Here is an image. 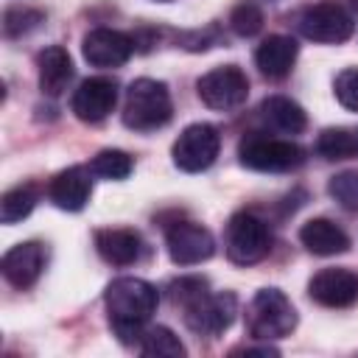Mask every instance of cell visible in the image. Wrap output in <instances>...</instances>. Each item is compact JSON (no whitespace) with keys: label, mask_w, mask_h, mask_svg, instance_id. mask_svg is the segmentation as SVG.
Masks as SVG:
<instances>
[{"label":"cell","mask_w":358,"mask_h":358,"mask_svg":"<svg viewBox=\"0 0 358 358\" xmlns=\"http://www.w3.org/2000/svg\"><path fill=\"white\" fill-rule=\"evenodd\" d=\"M103 302H106L109 324L120 336V341L140 344L145 322L157 310L159 294H157V288L151 282H145L140 277H117V280H112L106 285Z\"/></svg>","instance_id":"6da1fadb"},{"label":"cell","mask_w":358,"mask_h":358,"mask_svg":"<svg viewBox=\"0 0 358 358\" xmlns=\"http://www.w3.org/2000/svg\"><path fill=\"white\" fill-rule=\"evenodd\" d=\"M173 115L171 92L162 81L154 78H137L126 90L123 103V123L134 131H154L162 129Z\"/></svg>","instance_id":"7a4b0ae2"},{"label":"cell","mask_w":358,"mask_h":358,"mask_svg":"<svg viewBox=\"0 0 358 358\" xmlns=\"http://www.w3.org/2000/svg\"><path fill=\"white\" fill-rule=\"evenodd\" d=\"M241 165L263 173H285L305 162V148L294 140L268 137L263 131H249L238 143Z\"/></svg>","instance_id":"3957f363"},{"label":"cell","mask_w":358,"mask_h":358,"mask_svg":"<svg viewBox=\"0 0 358 358\" xmlns=\"http://www.w3.org/2000/svg\"><path fill=\"white\" fill-rule=\"evenodd\" d=\"M296 327V310L280 288H260L246 308V330L257 341L285 338Z\"/></svg>","instance_id":"277c9868"},{"label":"cell","mask_w":358,"mask_h":358,"mask_svg":"<svg viewBox=\"0 0 358 358\" xmlns=\"http://www.w3.org/2000/svg\"><path fill=\"white\" fill-rule=\"evenodd\" d=\"M296 28L305 39L322 42V45H338L347 42L355 31V22L350 11L336 0H319L313 6H305L296 17Z\"/></svg>","instance_id":"5b68a950"},{"label":"cell","mask_w":358,"mask_h":358,"mask_svg":"<svg viewBox=\"0 0 358 358\" xmlns=\"http://www.w3.org/2000/svg\"><path fill=\"white\" fill-rule=\"evenodd\" d=\"M227 257L238 266L260 263L271 252V229L255 213H238L227 224Z\"/></svg>","instance_id":"8992f818"},{"label":"cell","mask_w":358,"mask_h":358,"mask_svg":"<svg viewBox=\"0 0 358 358\" xmlns=\"http://www.w3.org/2000/svg\"><path fill=\"white\" fill-rule=\"evenodd\" d=\"M221 148V134L210 123H190L173 143V165L185 173L207 171Z\"/></svg>","instance_id":"52a82bcc"},{"label":"cell","mask_w":358,"mask_h":358,"mask_svg":"<svg viewBox=\"0 0 358 358\" xmlns=\"http://www.w3.org/2000/svg\"><path fill=\"white\" fill-rule=\"evenodd\" d=\"M196 90H199V98L210 109L229 112V109H238V106L246 103V98H249V78H246V73L241 67L224 64V67H215V70L204 73L196 81Z\"/></svg>","instance_id":"ba28073f"},{"label":"cell","mask_w":358,"mask_h":358,"mask_svg":"<svg viewBox=\"0 0 358 358\" xmlns=\"http://www.w3.org/2000/svg\"><path fill=\"white\" fill-rule=\"evenodd\" d=\"M185 310V324L196 333V336H221L238 313V299L229 291H218V294H204L196 302H190Z\"/></svg>","instance_id":"9c48e42d"},{"label":"cell","mask_w":358,"mask_h":358,"mask_svg":"<svg viewBox=\"0 0 358 358\" xmlns=\"http://www.w3.org/2000/svg\"><path fill=\"white\" fill-rule=\"evenodd\" d=\"M165 246H168V255L176 266H196V263H204V260L213 257L215 238L201 224L176 221L165 232Z\"/></svg>","instance_id":"30bf717a"},{"label":"cell","mask_w":358,"mask_h":358,"mask_svg":"<svg viewBox=\"0 0 358 358\" xmlns=\"http://www.w3.org/2000/svg\"><path fill=\"white\" fill-rule=\"evenodd\" d=\"M84 59L92 64V67H120L131 59L134 53V39L123 31H115V28H92L87 36H84Z\"/></svg>","instance_id":"8fae6325"},{"label":"cell","mask_w":358,"mask_h":358,"mask_svg":"<svg viewBox=\"0 0 358 358\" xmlns=\"http://www.w3.org/2000/svg\"><path fill=\"white\" fill-rule=\"evenodd\" d=\"M308 294L324 308H350L358 302V274L350 268H322L310 277Z\"/></svg>","instance_id":"7c38bea8"},{"label":"cell","mask_w":358,"mask_h":358,"mask_svg":"<svg viewBox=\"0 0 358 358\" xmlns=\"http://www.w3.org/2000/svg\"><path fill=\"white\" fill-rule=\"evenodd\" d=\"M117 103V81L106 76H95L81 81L73 95V112L84 123H101Z\"/></svg>","instance_id":"4fadbf2b"},{"label":"cell","mask_w":358,"mask_h":358,"mask_svg":"<svg viewBox=\"0 0 358 358\" xmlns=\"http://www.w3.org/2000/svg\"><path fill=\"white\" fill-rule=\"evenodd\" d=\"M45 260H48L45 246H42L39 241H25V243L11 246V249L3 255L0 268H3V277H6L14 288L22 291V288H31V285L39 280V274H42V268H45Z\"/></svg>","instance_id":"5bb4252c"},{"label":"cell","mask_w":358,"mask_h":358,"mask_svg":"<svg viewBox=\"0 0 358 358\" xmlns=\"http://www.w3.org/2000/svg\"><path fill=\"white\" fill-rule=\"evenodd\" d=\"M90 168L84 165H73V168H64L59 171L50 185H48V199L59 207V210H70V213H78L87 207L90 196H92V179H90Z\"/></svg>","instance_id":"9a60e30c"},{"label":"cell","mask_w":358,"mask_h":358,"mask_svg":"<svg viewBox=\"0 0 358 358\" xmlns=\"http://www.w3.org/2000/svg\"><path fill=\"white\" fill-rule=\"evenodd\" d=\"M95 249L98 255L112 266H131L143 255V238L134 229H98L95 232Z\"/></svg>","instance_id":"2e32d148"},{"label":"cell","mask_w":358,"mask_h":358,"mask_svg":"<svg viewBox=\"0 0 358 358\" xmlns=\"http://www.w3.org/2000/svg\"><path fill=\"white\" fill-rule=\"evenodd\" d=\"M36 67H39V87L45 95L56 98L67 90V84L73 81V59L62 45H50L36 56Z\"/></svg>","instance_id":"e0dca14e"},{"label":"cell","mask_w":358,"mask_h":358,"mask_svg":"<svg viewBox=\"0 0 358 358\" xmlns=\"http://www.w3.org/2000/svg\"><path fill=\"white\" fill-rule=\"evenodd\" d=\"M299 241L308 252H313L319 257L341 255L350 249V235L338 224H333L330 218H310L308 224H302Z\"/></svg>","instance_id":"ac0fdd59"},{"label":"cell","mask_w":358,"mask_h":358,"mask_svg":"<svg viewBox=\"0 0 358 358\" xmlns=\"http://www.w3.org/2000/svg\"><path fill=\"white\" fill-rule=\"evenodd\" d=\"M296 53H299V48H296V42L291 36L271 34L268 39L260 42V48L255 53V62H257V67H260L263 76H268V78H285L291 73L294 62H296Z\"/></svg>","instance_id":"d6986e66"},{"label":"cell","mask_w":358,"mask_h":358,"mask_svg":"<svg viewBox=\"0 0 358 358\" xmlns=\"http://www.w3.org/2000/svg\"><path fill=\"white\" fill-rule=\"evenodd\" d=\"M260 117H263V123H266L271 131H277V134H299V131H305V126H308L305 109H302L296 101L285 98V95H271V98H266V101L260 103Z\"/></svg>","instance_id":"ffe728a7"},{"label":"cell","mask_w":358,"mask_h":358,"mask_svg":"<svg viewBox=\"0 0 358 358\" xmlns=\"http://www.w3.org/2000/svg\"><path fill=\"white\" fill-rule=\"evenodd\" d=\"M137 350L145 358H182L185 355V344L179 341V336L162 324L143 330V338L137 344Z\"/></svg>","instance_id":"44dd1931"},{"label":"cell","mask_w":358,"mask_h":358,"mask_svg":"<svg viewBox=\"0 0 358 358\" xmlns=\"http://www.w3.org/2000/svg\"><path fill=\"white\" fill-rule=\"evenodd\" d=\"M316 154L324 159H347L358 154V134L350 129H324L316 140Z\"/></svg>","instance_id":"7402d4cb"},{"label":"cell","mask_w":358,"mask_h":358,"mask_svg":"<svg viewBox=\"0 0 358 358\" xmlns=\"http://www.w3.org/2000/svg\"><path fill=\"white\" fill-rule=\"evenodd\" d=\"M36 204V187L34 185H17L3 193L0 199V221L3 224H17L22 221Z\"/></svg>","instance_id":"603a6c76"},{"label":"cell","mask_w":358,"mask_h":358,"mask_svg":"<svg viewBox=\"0 0 358 358\" xmlns=\"http://www.w3.org/2000/svg\"><path fill=\"white\" fill-rule=\"evenodd\" d=\"M131 168H134L131 157L120 148H103L90 162V171L95 176H103V179H126L131 173Z\"/></svg>","instance_id":"cb8c5ba5"},{"label":"cell","mask_w":358,"mask_h":358,"mask_svg":"<svg viewBox=\"0 0 358 358\" xmlns=\"http://www.w3.org/2000/svg\"><path fill=\"white\" fill-rule=\"evenodd\" d=\"M229 28L238 36H255V34H260V28H263V11H260V6L252 3V0L238 3L229 11Z\"/></svg>","instance_id":"d4e9b609"},{"label":"cell","mask_w":358,"mask_h":358,"mask_svg":"<svg viewBox=\"0 0 358 358\" xmlns=\"http://www.w3.org/2000/svg\"><path fill=\"white\" fill-rule=\"evenodd\" d=\"M330 196L350 213H358V171H341L327 185Z\"/></svg>","instance_id":"484cf974"},{"label":"cell","mask_w":358,"mask_h":358,"mask_svg":"<svg viewBox=\"0 0 358 358\" xmlns=\"http://www.w3.org/2000/svg\"><path fill=\"white\" fill-rule=\"evenodd\" d=\"M45 20V14L42 11H36V8H8L6 11V17H3V34L6 36H22V34H28V31H34L39 22Z\"/></svg>","instance_id":"4316f807"},{"label":"cell","mask_w":358,"mask_h":358,"mask_svg":"<svg viewBox=\"0 0 358 358\" xmlns=\"http://www.w3.org/2000/svg\"><path fill=\"white\" fill-rule=\"evenodd\" d=\"M168 294H171L173 305L187 308L190 302H196L199 296L207 294V280H201V277H179V280H173L168 285Z\"/></svg>","instance_id":"83f0119b"},{"label":"cell","mask_w":358,"mask_h":358,"mask_svg":"<svg viewBox=\"0 0 358 358\" xmlns=\"http://www.w3.org/2000/svg\"><path fill=\"white\" fill-rule=\"evenodd\" d=\"M336 98L344 109L358 112V67H347L336 76Z\"/></svg>","instance_id":"f1b7e54d"},{"label":"cell","mask_w":358,"mask_h":358,"mask_svg":"<svg viewBox=\"0 0 358 358\" xmlns=\"http://www.w3.org/2000/svg\"><path fill=\"white\" fill-rule=\"evenodd\" d=\"M347 3H350V8H352V11L358 14V0H347Z\"/></svg>","instance_id":"f546056e"},{"label":"cell","mask_w":358,"mask_h":358,"mask_svg":"<svg viewBox=\"0 0 358 358\" xmlns=\"http://www.w3.org/2000/svg\"><path fill=\"white\" fill-rule=\"evenodd\" d=\"M159 3H168V0H159Z\"/></svg>","instance_id":"4dcf8cb0"}]
</instances>
